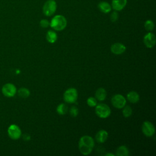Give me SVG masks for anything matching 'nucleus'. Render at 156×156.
Here are the masks:
<instances>
[{
  "label": "nucleus",
  "instance_id": "1",
  "mask_svg": "<svg viewBox=\"0 0 156 156\" xmlns=\"http://www.w3.org/2000/svg\"><path fill=\"white\" fill-rule=\"evenodd\" d=\"M78 144L80 153L84 155H87L92 152L94 146V141L91 136L84 135L80 138Z\"/></svg>",
  "mask_w": 156,
  "mask_h": 156
},
{
  "label": "nucleus",
  "instance_id": "2",
  "mask_svg": "<svg viewBox=\"0 0 156 156\" xmlns=\"http://www.w3.org/2000/svg\"><path fill=\"white\" fill-rule=\"evenodd\" d=\"M66 24L67 21L65 17L61 15H57L52 18L49 26L55 30L61 31L66 27Z\"/></svg>",
  "mask_w": 156,
  "mask_h": 156
},
{
  "label": "nucleus",
  "instance_id": "3",
  "mask_svg": "<svg viewBox=\"0 0 156 156\" xmlns=\"http://www.w3.org/2000/svg\"><path fill=\"white\" fill-rule=\"evenodd\" d=\"M95 108L96 114L100 118H107L111 114L110 108L105 104H99L96 105Z\"/></svg>",
  "mask_w": 156,
  "mask_h": 156
},
{
  "label": "nucleus",
  "instance_id": "4",
  "mask_svg": "<svg viewBox=\"0 0 156 156\" xmlns=\"http://www.w3.org/2000/svg\"><path fill=\"white\" fill-rule=\"evenodd\" d=\"M77 91L74 88H69L67 89L63 94L64 101L69 104H73L76 102L77 99Z\"/></svg>",
  "mask_w": 156,
  "mask_h": 156
},
{
  "label": "nucleus",
  "instance_id": "5",
  "mask_svg": "<svg viewBox=\"0 0 156 156\" xmlns=\"http://www.w3.org/2000/svg\"><path fill=\"white\" fill-rule=\"evenodd\" d=\"M57 3L55 0L47 1L43 7V12L47 16H52L56 11Z\"/></svg>",
  "mask_w": 156,
  "mask_h": 156
},
{
  "label": "nucleus",
  "instance_id": "6",
  "mask_svg": "<svg viewBox=\"0 0 156 156\" xmlns=\"http://www.w3.org/2000/svg\"><path fill=\"white\" fill-rule=\"evenodd\" d=\"M2 93L7 98L13 97L17 92V89L15 85L12 83H7L4 84L1 88Z\"/></svg>",
  "mask_w": 156,
  "mask_h": 156
},
{
  "label": "nucleus",
  "instance_id": "7",
  "mask_svg": "<svg viewBox=\"0 0 156 156\" xmlns=\"http://www.w3.org/2000/svg\"><path fill=\"white\" fill-rule=\"evenodd\" d=\"M7 134L11 139L16 140L21 136V130L18 126L11 124L7 129Z\"/></svg>",
  "mask_w": 156,
  "mask_h": 156
},
{
  "label": "nucleus",
  "instance_id": "8",
  "mask_svg": "<svg viewBox=\"0 0 156 156\" xmlns=\"http://www.w3.org/2000/svg\"><path fill=\"white\" fill-rule=\"evenodd\" d=\"M111 102L114 107L116 108H122L126 104V98L121 94H115L111 99Z\"/></svg>",
  "mask_w": 156,
  "mask_h": 156
},
{
  "label": "nucleus",
  "instance_id": "9",
  "mask_svg": "<svg viewBox=\"0 0 156 156\" xmlns=\"http://www.w3.org/2000/svg\"><path fill=\"white\" fill-rule=\"evenodd\" d=\"M141 130L143 134L147 137L152 136L155 132L154 126L148 121H146L143 123Z\"/></svg>",
  "mask_w": 156,
  "mask_h": 156
},
{
  "label": "nucleus",
  "instance_id": "10",
  "mask_svg": "<svg viewBox=\"0 0 156 156\" xmlns=\"http://www.w3.org/2000/svg\"><path fill=\"white\" fill-rule=\"evenodd\" d=\"M143 42L147 48H153L156 43V38L155 35L151 32L146 34L143 38Z\"/></svg>",
  "mask_w": 156,
  "mask_h": 156
},
{
  "label": "nucleus",
  "instance_id": "11",
  "mask_svg": "<svg viewBox=\"0 0 156 156\" xmlns=\"http://www.w3.org/2000/svg\"><path fill=\"white\" fill-rule=\"evenodd\" d=\"M126 47L121 43H115L111 46L110 51L115 55H120L126 51Z\"/></svg>",
  "mask_w": 156,
  "mask_h": 156
},
{
  "label": "nucleus",
  "instance_id": "12",
  "mask_svg": "<svg viewBox=\"0 0 156 156\" xmlns=\"http://www.w3.org/2000/svg\"><path fill=\"white\" fill-rule=\"evenodd\" d=\"M127 2V0H112V8L115 11H120L126 7Z\"/></svg>",
  "mask_w": 156,
  "mask_h": 156
},
{
  "label": "nucleus",
  "instance_id": "13",
  "mask_svg": "<svg viewBox=\"0 0 156 156\" xmlns=\"http://www.w3.org/2000/svg\"><path fill=\"white\" fill-rule=\"evenodd\" d=\"M96 141L100 143H104L108 138V133L105 130H101L96 133L95 136Z\"/></svg>",
  "mask_w": 156,
  "mask_h": 156
},
{
  "label": "nucleus",
  "instance_id": "14",
  "mask_svg": "<svg viewBox=\"0 0 156 156\" xmlns=\"http://www.w3.org/2000/svg\"><path fill=\"white\" fill-rule=\"evenodd\" d=\"M98 8L101 12L104 13H108L112 10V6L105 1H101L98 4Z\"/></svg>",
  "mask_w": 156,
  "mask_h": 156
},
{
  "label": "nucleus",
  "instance_id": "15",
  "mask_svg": "<svg viewBox=\"0 0 156 156\" xmlns=\"http://www.w3.org/2000/svg\"><path fill=\"white\" fill-rule=\"evenodd\" d=\"M127 99L132 104H135L139 101L140 96L137 92L135 91H132L128 93V94H127Z\"/></svg>",
  "mask_w": 156,
  "mask_h": 156
},
{
  "label": "nucleus",
  "instance_id": "16",
  "mask_svg": "<svg viewBox=\"0 0 156 156\" xmlns=\"http://www.w3.org/2000/svg\"><path fill=\"white\" fill-rule=\"evenodd\" d=\"M107 96V91L106 90L103 88H98L95 93V97L96 99L98 101H102L105 100Z\"/></svg>",
  "mask_w": 156,
  "mask_h": 156
},
{
  "label": "nucleus",
  "instance_id": "17",
  "mask_svg": "<svg viewBox=\"0 0 156 156\" xmlns=\"http://www.w3.org/2000/svg\"><path fill=\"white\" fill-rule=\"evenodd\" d=\"M46 38L49 43H54L57 40V35L56 32L53 30H48L47 32Z\"/></svg>",
  "mask_w": 156,
  "mask_h": 156
},
{
  "label": "nucleus",
  "instance_id": "18",
  "mask_svg": "<svg viewBox=\"0 0 156 156\" xmlns=\"http://www.w3.org/2000/svg\"><path fill=\"white\" fill-rule=\"evenodd\" d=\"M116 155L118 156H128L129 155V151L126 146H121L117 149Z\"/></svg>",
  "mask_w": 156,
  "mask_h": 156
},
{
  "label": "nucleus",
  "instance_id": "19",
  "mask_svg": "<svg viewBox=\"0 0 156 156\" xmlns=\"http://www.w3.org/2000/svg\"><path fill=\"white\" fill-rule=\"evenodd\" d=\"M18 96L21 98H27L30 96V91L24 87L20 88L16 92Z\"/></svg>",
  "mask_w": 156,
  "mask_h": 156
},
{
  "label": "nucleus",
  "instance_id": "20",
  "mask_svg": "<svg viewBox=\"0 0 156 156\" xmlns=\"http://www.w3.org/2000/svg\"><path fill=\"white\" fill-rule=\"evenodd\" d=\"M67 111H68V108L66 104H63V103L60 104L57 107V112L59 115H65Z\"/></svg>",
  "mask_w": 156,
  "mask_h": 156
},
{
  "label": "nucleus",
  "instance_id": "21",
  "mask_svg": "<svg viewBox=\"0 0 156 156\" xmlns=\"http://www.w3.org/2000/svg\"><path fill=\"white\" fill-rule=\"evenodd\" d=\"M132 113V109L129 105H125L123 107L122 115L125 118H129Z\"/></svg>",
  "mask_w": 156,
  "mask_h": 156
},
{
  "label": "nucleus",
  "instance_id": "22",
  "mask_svg": "<svg viewBox=\"0 0 156 156\" xmlns=\"http://www.w3.org/2000/svg\"><path fill=\"white\" fill-rule=\"evenodd\" d=\"M144 27H145L146 30H147L148 31H151L154 28V23H153V21L152 20H148L146 21L144 23Z\"/></svg>",
  "mask_w": 156,
  "mask_h": 156
},
{
  "label": "nucleus",
  "instance_id": "23",
  "mask_svg": "<svg viewBox=\"0 0 156 156\" xmlns=\"http://www.w3.org/2000/svg\"><path fill=\"white\" fill-rule=\"evenodd\" d=\"M87 103L90 107H95L97 105V100L94 98L90 97L87 99Z\"/></svg>",
  "mask_w": 156,
  "mask_h": 156
},
{
  "label": "nucleus",
  "instance_id": "24",
  "mask_svg": "<svg viewBox=\"0 0 156 156\" xmlns=\"http://www.w3.org/2000/svg\"><path fill=\"white\" fill-rule=\"evenodd\" d=\"M69 113L72 117H76L79 113V110L76 106H73L69 110Z\"/></svg>",
  "mask_w": 156,
  "mask_h": 156
},
{
  "label": "nucleus",
  "instance_id": "25",
  "mask_svg": "<svg viewBox=\"0 0 156 156\" xmlns=\"http://www.w3.org/2000/svg\"><path fill=\"white\" fill-rule=\"evenodd\" d=\"M50 24V22L46 19H43L40 22V25L43 28L48 27Z\"/></svg>",
  "mask_w": 156,
  "mask_h": 156
},
{
  "label": "nucleus",
  "instance_id": "26",
  "mask_svg": "<svg viewBox=\"0 0 156 156\" xmlns=\"http://www.w3.org/2000/svg\"><path fill=\"white\" fill-rule=\"evenodd\" d=\"M118 19V13L116 11L113 12L110 14V20L112 22H116Z\"/></svg>",
  "mask_w": 156,
  "mask_h": 156
},
{
  "label": "nucleus",
  "instance_id": "27",
  "mask_svg": "<svg viewBox=\"0 0 156 156\" xmlns=\"http://www.w3.org/2000/svg\"><path fill=\"white\" fill-rule=\"evenodd\" d=\"M105 155H107V156H108V155H111V156H114L115 155V154H112V153H107V154H105Z\"/></svg>",
  "mask_w": 156,
  "mask_h": 156
}]
</instances>
